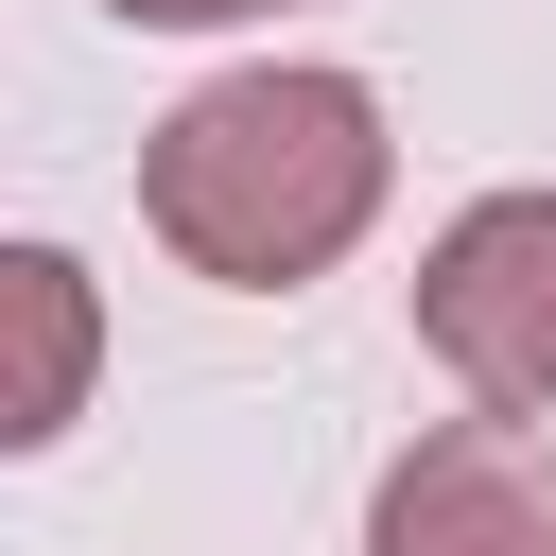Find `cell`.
<instances>
[{
  "label": "cell",
  "mask_w": 556,
  "mask_h": 556,
  "mask_svg": "<svg viewBox=\"0 0 556 556\" xmlns=\"http://www.w3.org/2000/svg\"><path fill=\"white\" fill-rule=\"evenodd\" d=\"M400 191V139H382V87L330 70V52H243L208 70L156 139H139V226L208 278V295H295L330 278Z\"/></svg>",
  "instance_id": "cell-1"
},
{
  "label": "cell",
  "mask_w": 556,
  "mask_h": 556,
  "mask_svg": "<svg viewBox=\"0 0 556 556\" xmlns=\"http://www.w3.org/2000/svg\"><path fill=\"white\" fill-rule=\"evenodd\" d=\"M417 348L469 417H556V191H469L417 243Z\"/></svg>",
  "instance_id": "cell-2"
},
{
  "label": "cell",
  "mask_w": 556,
  "mask_h": 556,
  "mask_svg": "<svg viewBox=\"0 0 556 556\" xmlns=\"http://www.w3.org/2000/svg\"><path fill=\"white\" fill-rule=\"evenodd\" d=\"M365 556H556V469L521 452V417H434L417 452H382Z\"/></svg>",
  "instance_id": "cell-3"
},
{
  "label": "cell",
  "mask_w": 556,
  "mask_h": 556,
  "mask_svg": "<svg viewBox=\"0 0 556 556\" xmlns=\"http://www.w3.org/2000/svg\"><path fill=\"white\" fill-rule=\"evenodd\" d=\"M104 400V278L35 226H0V469L52 452L70 417Z\"/></svg>",
  "instance_id": "cell-4"
},
{
  "label": "cell",
  "mask_w": 556,
  "mask_h": 556,
  "mask_svg": "<svg viewBox=\"0 0 556 556\" xmlns=\"http://www.w3.org/2000/svg\"><path fill=\"white\" fill-rule=\"evenodd\" d=\"M122 35H243V17H313V0H104Z\"/></svg>",
  "instance_id": "cell-5"
}]
</instances>
